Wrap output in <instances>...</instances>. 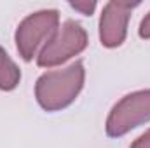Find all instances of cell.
<instances>
[{
  "label": "cell",
  "mask_w": 150,
  "mask_h": 148,
  "mask_svg": "<svg viewBox=\"0 0 150 148\" xmlns=\"http://www.w3.org/2000/svg\"><path fill=\"white\" fill-rule=\"evenodd\" d=\"M84 65L75 61L63 70L40 75L35 84V98L45 111H58L70 106L84 85Z\"/></svg>",
  "instance_id": "6da1fadb"
},
{
  "label": "cell",
  "mask_w": 150,
  "mask_h": 148,
  "mask_svg": "<svg viewBox=\"0 0 150 148\" xmlns=\"http://www.w3.org/2000/svg\"><path fill=\"white\" fill-rule=\"evenodd\" d=\"M59 28V14L54 9L38 11L25 18L16 30V47L25 61H32Z\"/></svg>",
  "instance_id": "7a4b0ae2"
},
{
  "label": "cell",
  "mask_w": 150,
  "mask_h": 148,
  "mask_svg": "<svg viewBox=\"0 0 150 148\" xmlns=\"http://www.w3.org/2000/svg\"><path fill=\"white\" fill-rule=\"evenodd\" d=\"M86 47H87L86 30L79 23H75L74 19H68L58 28L54 37L38 52L37 65L40 68L58 66V65L65 63L67 59L80 54Z\"/></svg>",
  "instance_id": "3957f363"
},
{
  "label": "cell",
  "mask_w": 150,
  "mask_h": 148,
  "mask_svg": "<svg viewBox=\"0 0 150 148\" xmlns=\"http://www.w3.org/2000/svg\"><path fill=\"white\" fill-rule=\"evenodd\" d=\"M149 120L150 89L136 91V92L124 96L110 110L107 124H105V131L110 138H120V136L127 134L131 129H134Z\"/></svg>",
  "instance_id": "277c9868"
},
{
  "label": "cell",
  "mask_w": 150,
  "mask_h": 148,
  "mask_svg": "<svg viewBox=\"0 0 150 148\" xmlns=\"http://www.w3.org/2000/svg\"><path fill=\"white\" fill-rule=\"evenodd\" d=\"M138 2H108L103 7L100 19V40L105 47H119L127 33V23Z\"/></svg>",
  "instance_id": "5b68a950"
},
{
  "label": "cell",
  "mask_w": 150,
  "mask_h": 148,
  "mask_svg": "<svg viewBox=\"0 0 150 148\" xmlns=\"http://www.w3.org/2000/svg\"><path fill=\"white\" fill-rule=\"evenodd\" d=\"M21 80V72L16 63L7 56V52L0 47V89L12 91Z\"/></svg>",
  "instance_id": "8992f818"
},
{
  "label": "cell",
  "mask_w": 150,
  "mask_h": 148,
  "mask_svg": "<svg viewBox=\"0 0 150 148\" xmlns=\"http://www.w3.org/2000/svg\"><path fill=\"white\" fill-rule=\"evenodd\" d=\"M70 5L75 11H79L80 14H84V16H91L94 12V9H96V2H89V0H86V2H72Z\"/></svg>",
  "instance_id": "52a82bcc"
},
{
  "label": "cell",
  "mask_w": 150,
  "mask_h": 148,
  "mask_svg": "<svg viewBox=\"0 0 150 148\" xmlns=\"http://www.w3.org/2000/svg\"><path fill=\"white\" fill-rule=\"evenodd\" d=\"M140 37L142 38H150V12L143 18V21L140 23Z\"/></svg>",
  "instance_id": "ba28073f"
},
{
  "label": "cell",
  "mask_w": 150,
  "mask_h": 148,
  "mask_svg": "<svg viewBox=\"0 0 150 148\" xmlns=\"http://www.w3.org/2000/svg\"><path fill=\"white\" fill-rule=\"evenodd\" d=\"M131 148H150V129L145 134H142V136L131 145Z\"/></svg>",
  "instance_id": "9c48e42d"
}]
</instances>
